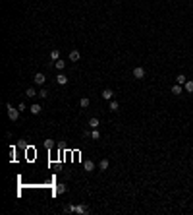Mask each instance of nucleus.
<instances>
[{
    "label": "nucleus",
    "instance_id": "1",
    "mask_svg": "<svg viewBox=\"0 0 193 215\" xmlns=\"http://www.w3.org/2000/svg\"><path fill=\"white\" fill-rule=\"evenodd\" d=\"M8 118H10L12 122H16V120L19 118V109H14L12 105H8Z\"/></svg>",
    "mask_w": 193,
    "mask_h": 215
},
{
    "label": "nucleus",
    "instance_id": "17",
    "mask_svg": "<svg viewBox=\"0 0 193 215\" xmlns=\"http://www.w3.org/2000/svg\"><path fill=\"white\" fill-rule=\"evenodd\" d=\"M50 58H52V60H58V58H60V51H58V49H52V51H50Z\"/></svg>",
    "mask_w": 193,
    "mask_h": 215
},
{
    "label": "nucleus",
    "instance_id": "6",
    "mask_svg": "<svg viewBox=\"0 0 193 215\" xmlns=\"http://www.w3.org/2000/svg\"><path fill=\"white\" fill-rule=\"evenodd\" d=\"M56 81H58L60 85H66V84H68V76H64V74H58V76H56Z\"/></svg>",
    "mask_w": 193,
    "mask_h": 215
},
{
    "label": "nucleus",
    "instance_id": "8",
    "mask_svg": "<svg viewBox=\"0 0 193 215\" xmlns=\"http://www.w3.org/2000/svg\"><path fill=\"white\" fill-rule=\"evenodd\" d=\"M79 58H81V54H79V51H72V52H70V60H72V62H77Z\"/></svg>",
    "mask_w": 193,
    "mask_h": 215
},
{
    "label": "nucleus",
    "instance_id": "2",
    "mask_svg": "<svg viewBox=\"0 0 193 215\" xmlns=\"http://www.w3.org/2000/svg\"><path fill=\"white\" fill-rule=\"evenodd\" d=\"M33 81H35V85H45V81H46V78H45V74L43 72H39V74H35L33 76Z\"/></svg>",
    "mask_w": 193,
    "mask_h": 215
},
{
    "label": "nucleus",
    "instance_id": "20",
    "mask_svg": "<svg viewBox=\"0 0 193 215\" xmlns=\"http://www.w3.org/2000/svg\"><path fill=\"white\" fill-rule=\"evenodd\" d=\"M25 95H27V97H35V95H39L37 91H35V89L33 87H27V91H25Z\"/></svg>",
    "mask_w": 193,
    "mask_h": 215
},
{
    "label": "nucleus",
    "instance_id": "18",
    "mask_svg": "<svg viewBox=\"0 0 193 215\" xmlns=\"http://www.w3.org/2000/svg\"><path fill=\"white\" fill-rule=\"evenodd\" d=\"M91 138H93V140H101V132L97 130V128H93V132H91Z\"/></svg>",
    "mask_w": 193,
    "mask_h": 215
},
{
    "label": "nucleus",
    "instance_id": "9",
    "mask_svg": "<svg viewBox=\"0 0 193 215\" xmlns=\"http://www.w3.org/2000/svg\"><path fill=\"white\" fill-rule=\"evenodd\" d=\"M41 105H39V103H35V105H31V107H29V111H31L33 112V114H41Z\"/></svg>",
    "mask_w": 193,
    "mask_h": 215
},
{
    "label": "nucleus",
    "instance_id": "12",
    "mask_svg": "<svg viewBox=\"0 0 193 215\" xmlns=\"http://www.w3.org/2000/svg\"><path fill=\"white\" fill-rule=\"evenodd\" d=\"M108 167H110V161H108V159H102L101 163H99V169H101V171H106Z\"/></svg>",
    "mask_w": 193,
    "mask_h": 215
},
{
    "label": "nucleus",
    "instance_id": "19",
    "mask_svg": "<svg viewBox=\"0 0 193 215\" xmlns=\"http://www.w3.org/2000/svg\"><path fill=\"white\" fill-rule=\"evenodd\" d=\"M79 107H81V109H87V107H89V99H87V97H83L81 101H79Z\"/></svg>",
    "mask_w": 193,
    "mask_h": 215
},
{
    "label": "nucleus",
    "instance_id": "22",
    "mask_svg": "<svg viewBox=\"0 0 193 215\" xmlns=\"http://www.w3.org/2000/svg\"><path fill=\"white\" fill-rule=\"evenodd\" d=\"M64 192H66L64 184H58V186H56V194H64Z\"/></svg>",
    "mask_w": 193,
    "mask_h": 215
},
{
    "label": "nucleus",
    "instance_id": "7",
    "mask_svg": "<svg viewBox=\"0 0 193 215\" xmlns=\"http://www.w3.org/2000/svg\"><path fill=\"white\" fill-rule=\"evenodd\" d=\"M172 93H174V95H182V93H184V87H182L180 84L172 85Z\"/></svg>",
    "mask_w": 193,
    "mask_h": 215
},
{
    "label": "nucleus",
    "instance_id": "14",
    "mask_svg": "<svg viewBox=\"0 0 193 215\" xmlns=\"http://www.w3.org/2000/svg\"><path fill=\"white\" fill-rule=\"evenodd\" d=\"M184 89L187 91V93H193V81L187 80V81H185V85H184Z\"/></svg>",
    "mask_w": 193,
    "mask_h": 215
},
{
    "label": "nucleus",
    "instance_id": "4",
    "mask_svg": "<svg viewBox=\"0 0 193 215\" xmlns=\"http://www.w3.org/2000/svg\"><path fill=\"white\" fill-rule=\"evenodd\" d=\"M102 99H104V101H112V97H114V91H112V89H108V87H106V89H102Z\"/></svg>",
    "mask_w": 193,
    "mask_h": 215
},
{
    "label": "nucleus",
    "instance_id": "15",
    "mask_svg": "<svg viewBox=\"0 0 193 215\" xmlns=\"http://www.w3.org/2000/svg\"><path fill=\"white\" fill-rule=\"evenodd\" d=\"M185 81H187V78H185L184 74H180L178 78H176V84H180V85H185Z\"/></svg>",
    "mask_w": 193,
    "mask_h": 215
},
{
    "label": "nucleus",
    "instance_id": "24",
    "mask_svg": "<svg viewBox=\"0 0 193 215\" xmlns=\"http://www.w3.org/2000/svg\"><path fill=\"white\" fill-rule=\"evenodd\" d=\"M18 109H19V112H21V111H27V109H25V103H19Z\"/></svg>",
    "mask_w": 193,
    "mask_h": 215
},
{
    "label": "nucleus",
    "instance_id": "3",
    "mask_svg": "<svg viewBox=\"0 0 193 215\" xmlns=\"http://www.w3.org/2000/svg\"><path fill=\"white\" fill-rule=\"evenodd\" d=\"M133 78H135V80H143V78H145V68L135 66V68H133Z\"/></svg>",
    "mask_w": 193,
    "mask_h": 215
},
{
    "label": "nucleus",
    "instance_id": "23",
    "mask_svg": "<svg viewBox=\"0 0 193 215\" xmlns=\"http://www.w3.org/2000/svg\"><path fill=\"white\" fill-rule=\"evenodd\" d=\"M45 147H48V149H50V147H54V141H52V140H46L45 141Z\"/></svg>",
    "mask_w": 193,
    "mask_h": 215
},
{
    "label": "nucleus",
    "instance_id": "13",
    "mask_svg": "<svg viewBox=\"0 0 193 215\" xmlns=\"http://www.w3.org/2000/svg\"><path fill=\"white\" fill-rule=\"evenodd\" d=\"M108 109H110L112 112H118V109H120L118 101H114V99H112V101H110V105H108Z\"/></svg>",
    "mask_w": 193,
    "mask_h": 215
},
{
    "label": "nucleus",
    "instance_id": "10",
    "mask_svg": "<svg viewBox=\"0 0 193 215\" xmlns=\"http://www.w3.org/2000/svg\"><path fill=\"white\" fill-rule=\"evenodd\" d=\"M83 167H85V171H87V173L95 171V163H93V161H85V163H83Z\"/></svg>",
    "mask_w": 193,
    "mask_h": 215
},
{
    "label": "nucleus",
    "instance_id": "11",
    "mask_svg": "<svg viewBox=\"0 0 193 215\" xmlns=\"http://www.w3.org/2000/svg\"><path fill=\"white\" fill-rule=\"evenodd\" d=\"M99 124H101V122H99V118H97V116L89 118V128H99Z\"/></svg>",
    "mask_w": 193,
    "mask_h": 215
},
{
    "label": "nucleus",
    "instance_id": "21",
    "mask_svg": "<svg viewBox=\"0 0 193 215\" xmlns=\"http://www.w3.org/2000/svg\"><path fill=\"white\" fill-rule=\"evenodd\" d=\"M39 97H41V99H46V97H48V91H46L45 87H41V91H39Z\"/></svg>",
    "mask_w": 193,
    "mask_h": 215
},
{
    "label": "nucleus",
    "instance_id": "5",
    "mask_svg": "<svg viewBox=\"0 0 193 215\" xmlns=\"http://www.w3.org/2000/svg\"><path fill=\"white\" fill-rule=\"evenodd\" d=\"M74 213H89V207L87 206H74Z\"/></svg>",
    "mask_w": 193,
    "mask_h": 215
},
{
    "label": "nucleus",
    "instance_id": "16",
    "mask_svg": "<svg viewBox=\"0 0 193 215\" xmlns=\"http://www.w3.org/2000/svg\"><path fill=\"white\" fill-rule=\"evenodd\" d=\"M54 66H56V70H64V66H66V62L64 60H54Z\"/></svg>",
    "mask_w": 193,
    "mask_h": 215
}]
</instances>
